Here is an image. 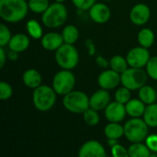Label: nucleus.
<instances>
[{
  "label": "nucleus",
  "instance_id": "obj_7",
  "mask_svg": "<svg viewBox=\"0 0 157 157\" xmlns=\"http://www.w3.org/2000/svg\"><path fill=\"white\" fill-rule=\"evenodd\" d=\"M147 72L143 68L130 67L121 74V84L130 90H139L146 84Z\"/></svg>",
  "mask_w": 157,
  "mask_h": 157
},
{
  "label": "nucleus",
  "instance_id": "obj_13",
  "mask_svg": "<svg viewBox=\"0 0 157 157\" xmlns=\"http://www.w3.org/2000/svg\"><path fill=\"white\" fill-rule=\"evenodd\" d=\"M126 114L125 105L116 100L110 102L105 109V117L109 122H121Z\"/></svg>",
  "mask_w": 157,
  "mask_h": 157
},
{
  "label": "nucleus",
  "instance_id": "obj_3",
  "mask_svg": "<svg viewBox=\"0 0 157 157\" xmlns=\"http://www.w3.org/2000/svg\"><path fill=\"white\" fill-rule=\"evenodd\" d=\"M57 93L54 91L52 86L46 85H40L34 89L32 94V102L40 111H48L53 108L56 102Z\"/></svg>",
  "mask_w": 157,
  "mask_h": 157
},
{
  "label": "nucleus",
  "instance_id": "obj_18",
  "mask_svg": "<svg viewBox=\"0 0 157 157\" xmlns=\"http://www.w3.org/2000/svg\"><path fill=\"white\" fill-rule=\"evenodd\" d=\"M127 114L132 118H141L146 109V105L140 98H132L125 104Z\"/></svg>",
  "mask_w": 157,
  "mask_h": 157
},
{
  "label": "nucleus",
  "instance_id": "obj_31",
  "mask_svg": "<svg viewBox=\"0 0 157 157\" xmlns=\"http://www.w3.org/2000/svg\"><path fill=\"white\" fill-rule=\"evenodd\" d=\"M11 38L12 35L9 29L5 24H0V46L5 47L8 45Z\"/></svg>",
  "mask_w": 157,
  "mask_h": 157
},
{
  "label": "nucleus",
  "instance_id": "obj_43",
  "mask_svg": "<svg viewBox=\"0 0 157 157\" xmlns=\"http://www.w3.org/2000/svg\"><path fill=\"white\" fill-rule=\"evenodd\" d=\"M103 1H110V0H103Z\"/></svg>",
  "mask_w": 157,
  "mask_h": 157
},
{
  "label": "nucleus",
  "instance_id": "obj_26",
  "mask_svg": "<svg viewBox=\"0 0 157 157\" xmlns=\"http://www.w3.org/2000/svg\"><path fill=\"white\" fill-rule=\"evenodd\" d=\"M27 31L29 35L35 40H40L43 36V30L41 25L35 19H30L27 22L26 25Z\"/></svg>",
  "mask_w": 157,
  "mask_h": 157
},
{
  "label": "nucleus",
  "instance_id": "obj_1",
  "mask_svg": "<svg viewBox=\"0 0 157 157\" xmlns=\"http://www.w3.org/2000/svg\"><path fill=\"white\" fill-rule=\"evenodd\" d=\"M29 10L26 0H0V17L6 22L21 21L26 17Z\"/></svg>",
  "mask_w": 157,
  "mask_h": 157
},
{
  "label": "nucleus",
  "instance_id": "obj_41",
  "mask_svg": "<svg viewBox=\"0 0 157 157\" xmlns=\"http://www.w3.org/2000/svg\"><path fill=\"white\" fill-rule=\"evenodd\" d=\"M117 144H119L118 143V140H116V139H108V144H109V146L112 147V146H114Z\"/></svg>",
  "mask_w": 157,
  "mask_h": 157
},
{
  "label": "nucleus",
  "instance_id": "obj_9",
  "mask_svg": "<svg viewBox=\"0 0 157 157\" xmlns=\"http://www.w3.org/2000/svg\"><path fill=\"white\" fill-rule=\"evenodd\" d=\"M151 56L148 49L143 46L132 48L126 55L129 66L135 68H143L146 66Z\"/></svg>",
  "mask_w": 157,
  "mask_h": 157
},
{
  "label": "nucleus",
  "instance_id": "obj_10",
  "mask_svg": "<svg viewBox=\"0 0 157 157\" xmlns=\"http://www.w3.org/2000/svg\"><path fill=\"white\" fill-rule=\"evenodd\" d=\"M79 157H106L107 153L104 146L96 140L86 142L78 151Z\"/></svg>",
  "mask_w": 157,
  "mask_h": 157
},
{
  "label": "nucleus",
  "instance_id": "obj_23",
  "mask_svg": "<svg viewBox=\"0 0 157 157\" xmlns=\"http://www.w3.org/2000/svg\"><path fill=\"white\" fill-rule=\"evenodd\" d=\"M138 42L144 48H150L155 42V33L151 29L144 28L140 30L137 36Z\"/></svg>",
  "mask_w": 157,
  "mask_h": 157
},
{
  "label": "nucleus",
  "instance_id": "obj_37",
  "mask_svg": "<svg viewBox=\"0 0 157 157\" xmlns=\"http://www.w3.org/2000/svg\"><path fill=\"white\" fill-rule=\"evenodd\" d=\"M96 63L99 67H101V68H107L108 66H109V61H108L106 58H104L101 55L97 56V58H96Z\"/></svg>",
  "mask_w": 157,
  "mask_h": 157
},
{
  "label": "nucleus",
  "instance_id": "obj_14",
  "mask_svg": "<svg viewBox=\"0 0 157 157\" xmlns=\"http://www.w3.org/2000/svg\"><path fill=\"white\" fill-rule=\"evenodd\" d=\"M111 16V12L109 7L103 3H96L89 9V17L90 18L98 24L106 23Z\"/></svg>",
  "mask_w": 157,
  "mask_h": 157
},
{
  "label": "nucleus",
  "instance_id": "obj_8",
  "mask_svg": "<svg viewBox=\"0 0 157 157\" xmlns=\"http://www.w3.org/2000/svg\"><path fill=\"white\" fill-rule=\"evenodd\" d=\"M75 76L71 70L63 69L55 74L52 79V88L57 95L64 96L74 90Z\"/></svg>",
  "mask_w": 157,
  "mask_h": 157
},
{
  "label": "nucleus",
  "instance_id": "obj_21",
  "mask_svg": "<svg viewBox=\"0 0 157 157\" xmlns=\"http://www.w3.org/2000/svg\"><path fill=\"white\" fill-rule=\"evenodd\" d=\"M138 96L139 98L145 104V105H150L153 103H155L157 101V93L150 86L144 85L138 90Z\"/></svg>",
  "mask_w": 157,
  "mask_h": 157
},
{
  "label": "nucleus",
  "instance_id": "obj_36",
  "mask_svg": "<svg viewBox=\"0 0 157 157\" xmlns=\"http://www.w3.org/2000/svg\"><path fill=\"white\" fill-rule=\"evenodd\" d=\"M111 155L113 157H130L128 149L120 144H117L111 147Z\"/></svg>",
  "mask_w": 157,
  "mask_h": 157
},
{
  "label": "nucleus",
  "instance_id": "obj_29",
  "mask_svg": "<svg viewBox=\"0 0 157 157\" xmlns=\"http://www.w3.org/2000/svg\"><path fill=\"white\" fill-rule=\"evenodd\" d=\"M83 119L84 121L89 126H96L99 123L100 121V117L98 113V110L92 108H88L83 113Z\"/></svg>",
  "mask_w": 157,
  "mask_h": 157
},
{
  "label": "nucleus",
  "instance_id": "obj_4",
  "mask_svg": "<svg viewBox=\"0 0 157 157\" xmlns=\"http://www.w3.org/2000/svg\"><path fill=\"white\" fill-rule=\"evenodd\" d=\"M148 128L144 119L132 118L124 124V136L131 143H142L148 136Z\"/></svg>",
  "mask_w": 157,
  "mask_h": 157
},
{
  "label": "nucleus",
  "instance_id": "obj_42",
  "mask_svg": "<svg viewBox=\"0 0 157 157\" xmlns=\"http://www.w3.org/2000/svg\"><path fill=\"white\" fill-rule=\"evenodd\" d=\"M64 1H66V0H55V2H59V3H63Z\"/></svg>",
  "mask_w": 157,
  "mask_h": 157
},
{
  "label": "nucleus",
  "instance_id": "obj_6",
  "mask_svg": "<svg viewBox=\"0 0 157 157\" xmlns=\"http://www.w3.org/2000/svg\"><path fill=\"white\" fill-rule=\"evenodd\" d=\"M63 105L65 109L75 114H83L88 108H90L89 98L85 92L71 91L63 96Z\"/></svg>",
  "mask_w": 157,
  "mask_h": 157
},
{
  "label": "nucleus",
  "instance_id": "obj_27",
  "mask_svg": "<svg viewBox=\"0 0 157 157\" xmlns=\"http://www.w3.org/2000/svg\"><path fill=\"white\" fill-rule=\"evenodd\" d=\"M128 65L127 59L121 55H114L109 61L110 68L119 74H122L124 71H126L128 69Z\"/></svg>",
  "mask_w": 157,
  "mask_h": 157
},
{
  "label": "nucleus",
  "instance_id": "obj_34",
  "mask_svg": "<svg viewBox=\"0 0 157 157\" xmlns=\"http://www.w3.org/2000/svg\"><path fill=\"white\" fill-rule=\"evenodd\" d=\"M72 3L77 9L86 11L89 10L97 2L96 0H72Z\"/></svg>",
  "mask_w": 157,
  "mask_h": 157
},
{
  "label": "nucleus",
  "instance_id": "obj_28",
  "mask_svg": "<svg viewBox=\"0 0 157 157\" xmlns=\"http://www.w3.org/2000/svg\"><path fill=\"white\" fill-rule=\"evenodd\" d=\"M29 8L36 14H43L50 6L49 0H29Z\"/></svg>",
  "mask_w": 157,
  "mask_h": 157
},
{
  "label": "nucleus",
  "instance_id": "obj_39",
  "mask_svg": "<svg viewBox=\"0 0 157 157\" xmlns=\"http://www.w3.org/2000/svg\"><path fill=\"white\" fill-rule=\"evenodd\" d=\"M7 54L4 49V47L0 46V68H3L5 63H6V60Z\"/></svg>",
  "mask_w": 157,
  "mask_h": 157
},
{
  "label": "nucleus",
  "instance_id": "obj_20",
  "mask_svg": "<svg viewBox=\"0 0 157 157\" xmlns=\"http://www.w3.org/2000/svg\"><path fill=\"white\" fill-rule=\"evenodd\" d=\"M104 134L108 139L119 140L124 136V126L121 125L120 122H109L104 129Z\"/></svg>",
  "mask_w": 157,
  "mask_h": 157
},
{
  "label": "nucleus",
  "instance_id": "obj_12",
  "mask_svg": "<svg viewBox=\"0 0 157 157\" xmlns=\"http://www.w3.org/2000/svg\"><path fill=\"white\" fill-rule=\"evenodd\" d=\"M151 17V10L145 4L135 5L130 12V19L136 26H143L146 24Z\"/></svg>",
  "mask_w": 157,
  "mask_h": 157
},
{
  "label": "nucleus",
  "instance_id": "obj_19",
  "mask_svg": "<svg viewBox=\"0 0 157 157\" xmlns=\"http://www.w3.org/2000/svg\"><path fill=\"white\" fill-rule=\"evenodd\" d=\"M22 81L27 87L35 89L41 85L42 77L36 69L30 68L24 72L22 75Z\"/></svg>",
  "mask_w": 157,
  "mask_h": 157
},
{
  "label": "nucleus",
  "instance_id": "obj_17",
  "mask_svg": "<svg viewBox=\"0 0 157 157\" xmlns=\"http://www.w3.org/2000/svg\"><path fill=\"white\" fill-rule=\"evenodd\" d=\"M29 43H30V40L27 35L23 33H17L12 36L8 43V48L9 50L15 51L19 53V52L26 51L29 48Z\"/></svg>",
  "mask_w": 157,
  "mask_h": 157
},
{
  "label": "nucleus",
  "instance_id": "obj_15",
  "mask_svg": "<svg viewBox=\"0 0 157 157\" xmlns=\"http://www.w3.org/2000/svg\"><path fill=\"white\" fill-rule=\"evenodd\" d=\"M90 108L99 111L105 109L106 107L110 103V95L109 90L106 89H99L96 91L90 98H89Z\"/></svg>",
  "mask_w": 157,
  "mask_h": 157
},
{
  "label": "nucleus",
  "instance_id": "obj_35",
  "mask_svg": "<svg viewBox=\"0 0 157 157\" xmlns=\"http://www.w3.org/2000/svg\"><path fill=\"white\" fill-rule=\"evenodd\" d=\"M145 144L148 146V148L153 152L154 154L151 155V156H156L157 155V134H150L145 139ZM150 156V157H151Z\"/></svg>",
  "mask_w": 157,
  "mask_h": 157
},
{
  "label": "nucleus",
  "instance_id": "obj_33",
  "mask_svg": "<svg viewBox=\"0 0 157 157\" xmlns=\"http://www.w3.org/2000/svg\"><path fill=\"white\" fill-rule=\"evenodd\" d=\"M146 72L149 77L157 81V56L150 58L146 64Z\"/></svg>",
  "mask_w": 157,
  "mask_h": 157
},
{
  "label": "nucleus",
  "instance_id": "obj_22",
  "mask_svg": "<svg viewBox=\"0 0 157 157\" xmlns=\"http://www.w3.org/2000/svg\"><path fill=\"white\" fill-rule=\"evenodd\" d=\"M128 152L130 157H150L152 155L146 144L142 143H132L128 148Z\"/></svg>",
  "mask_w": 157,
  "mask_h": 157
},
{
  "label": "nucleus",
  "instance_id": "obj_40",
  "mask_svg": "<svg viewBox=\"0 0 157 157\" xmlns=\"http://www.w3.org/2000/svg\"><path fill=\"white\" fill-rule=\"evenodd\" d=\"M7 58L11 61H16L18 58V52L12 51V50H9V52L7 53Z\"/></svg>",
  "mask_w": 157,
  "mask_h": 157
},
{
  "label": "nucleus",
  "instance_id": "obj_32",
  "mask_svg": "<svg viewBox=\"0 0 157 157\" xmlns=\"http://www.w3.org/2000/svg\"><path fill=\"white\" fill-rule=\"evenodd\" d=\"M13 95V88L12 86L6 81L0 82V99L1 100H7Z\"/></svg>",
  "mask_w": 157,
  "mask_h": 157
},
{
  "label": "nucleus",
  "instance_id": "obj_38",
  "mask_svg": "<svg viewBox=\"0 0 157 157\" xmlns=\"http://www.w3.org/2000/svg\"><path fill=\"white\" fill-rule=\"evenodd\" d=\"M86 48H87L88 54H89L90 56H93V55L95 54V52H96V47H95L94 42H93L90 39H88V40H86Z\"/></svg>",
  "mask_w": 157,
  "mask_h": 157
},
{
  "label": "nucleus",
  "instance_id": "obj_16",
  "mask_svg": "<svg viewBox=\"0 0 157 157\" xmlns=\"http://www.w3.org/2000/svg\"><path fill=\"white\" fill-rule=\"evenodd\" d=\"M64 43L63 35L58 32H48L40 39V44L44 50L56 51Z\"/></svg>",
  "mask_w": 157,
  "mask_h": 157
},
{
  "label": "nucleus",
  "instance_id": "obj_30",
  "mask_svg": "<svg viewBox=\"0 0 157 157\" xmlns=\"http://www.w3.org/2000/svg\"><path fill=\"white\" fill-rule=\"evenodd\" d=\"M132 90H130L129 88L122 86L121 88H119L116 92H115V100L121 103V104H126L128 101H130L132 99Z\"/></svg>",
  "mask_w": 157,
  "mask_h": 157
},
{
  "label": "nucleus",
  "instance_id": "obj_11",
  "mask_svg": "<svg viewBox=\"0 0 157 157\" xmlns=\"http://www.w3.org/2000/svg\"><path fill=\"white\" fill-rule=\"evenodd\" d=\"M98 83L99 86L103 89H114L121 84V74L112 69L104 70L98 75Z\"/></svg>",
  "mask_w": 157,
  "mask_h": 157
},
{
  "label": "nucleus",
  "instance_id": "obj_2",
  "mask_svg": "<svg viewBox=\"0 0 157 157\" xmlns=\"http://www.w3.org/2000/svg\"><path fill=\"white\" fill-rule=\"evenodd\" d=\"M67 8L63 3L55 2L49 6L47 10L42 14L41 20L45 27L56 29L65 24L67 20Z\"/></svg>",
  "mask_w": 157,
  "mask_h": 157
},
{
  "label": "nucleus",
  "instance_id": "obj_24",
  "mask_svg": "<svg viewBox=\"0 0 157 157\" xmlns=\"http://www.w3.org/2000/svg\"><path fill=\"white\" fill-rule=\"evenodd\" d=\"M143 117L150 128L157 127V103L147 105Z\"/></svg>",
  "mask_w": 157,
  "mask_h": 157
},
{
  "label": "nucleus",
  "instance_id": "obj_5",
  "mask_svg": "<svg viewBox=\"0 0 157 157\" xmlns=\"http://www.w3.org/2000/svg\"><path fill=\"white\" fill-rule=\"evenodd\" d=\"M55 61L62 69L72 70L79 62V53L74 44L63 43L55 51Z\"/></svg>",
  "mask_w": 157,
  "mask_h": 157
},
{
  "label": "nucleus",
  "instance_id": "obj_25",
  "mask_svg": "<svg viewBox=\"0 0 157 157\" xmlns=\"http://www.w3.org/2000/svg\"><path fill=\"white\" fill-rule=\"evenodd\" d=\"M62 35L65 43L75 44L79 38V30L74 25H66L63 29Z\"/></svg>",
  "mask_w": 157,
  "mask_h": 157
}]
</instances>
